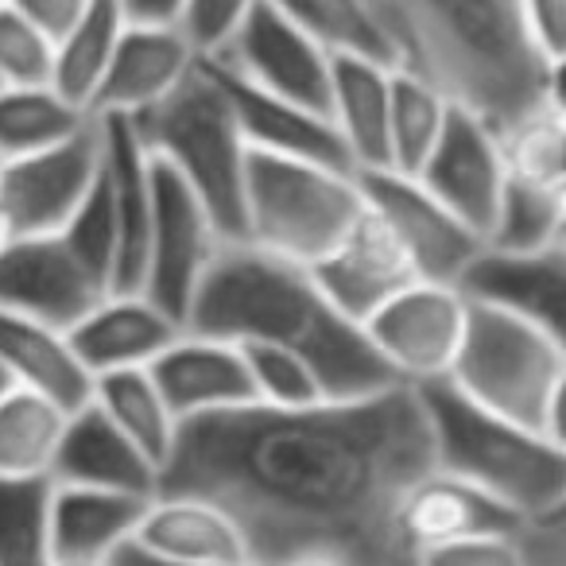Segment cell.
Instances as JSON below:
<instances>
[{
  "mask_svg": "<svg viewBox=\"0 0 566 566\" xmlns=\"http://www.w3.org/2000/svg\"><path fill=\"white\" fill-rule=\"evenodd\" d=\"M434 470L431 427L411 385L187 419L159 470L164 493L213 501L256 566L331 558L342 566H416L400 504ZM156 489V493H159Z\"/></svg>",
  "mask_w": 566,
  "mask_h": 566,
  "instance_id": "6da1fadb",
  "label": "cell"
},
{
  "mask_svg": "<svg viewBox=\"0 0 566 566\" xmlns=\"http://www.w3.org/2000/svg\"><path fill=\"white\" fill-rule=\"evenodd\" d=\"M187 331L292 349L311 361L331 400L400 385L361 326L326 300L307 264L244 241H226L206 268L187 311Z\"/></svg>",
  "mask_w": 566,
  "mask_h": 566,
  "instance_id": "7a4b0ae2",
  "label": "cell"
},
{
  "mask_svg": "<svg viewBox=\"0 0 566 566\" xmlns=\"http://www.w3.org/2000/svg\"><path fill=\"white\" fill-rule=\"evenodd\" d=\"M396 71L431 82L493 128L563 97V71L532 48L516 0H369Z\"/></svg>",
  "mask_w": 566,
  "mask_h": 566,
  "instance_id": "3957f363",
  "label": "cell"
},
{
  "mask_svg": "<svg viewBox=\"0 0 566 566\" xmlns=\"http://www.w3.org/2000/svg\"><path fill=\"white\" fill-rule=\"evenodd\" d=\"M431 427L434 470L481 489L524 524L566 520V442L501 419L447 380L411 385Z\"/></svg>",
  "mask_w": 566,
  "mask_h": 566,
  "instance_id": "277c9868",
  "label": "cell"
},
{
  "mask_svg": "<svg viewBox=\"0 0 566 566\" xmlns=\"http://www.w3.org/2000/svg\"><path fill=\"white\" fill-rule=\"evenodd\" d=\"M465 338L447 385L501 419L563 439L566 338L509 311L465 300Z\"/></svg>",
  "mask_w": 566,
  "mask_h": 566,
  "instance_id": "5b68a950",
  "label": "cell"
},
{
  "mask_svg": "<svg viewBox=\"0 0 566 566\" xmlns=\"http://www.w3.org/2000/svg\"><path fill=\"white\" fill-rule=\"evenodd\" d=\"M136 140L151 159L167 164L218 226L221 241H244V164L249 144L233 120L226 94L210 66L198 59L195 71L167 97L128 117Z\"/></svg>",
  "mask_w": 566,
  "mask_h": 566,
  "instance_id": "8992f818",
  "label": "cell"
},
{
  "mask_svg": "<svg viewBox=\"0 0 566 566\" xmlns=\"http://www.w3.org/2000/svg\"><path fill=\"white\" fill-rule=\"evenodd\" d=\"M365 210L357 171L268 156L249 148L244 164V244L315 264Z\"/></svg>",
  "mask_w": 566,
  "mask_h": 566,
  "instance_id": "52a82bcc",
  "label": "cell"
},
{
  "mask_svg": "<svg viewBox=\"0 0 566 566\" xmlns=\"http://www.w3.org/2000/svg\"><path fill=\"white\" fill-rule=\"evenodd\" d=\"M151 171V221H148V260H144L140 292L151 303L187 326L198 283L213 264L221 241L218 226L198 202V195L167 164L148 156Z\"/></svg>",
  "mask_w": 566,
  "mask_h": 566,
  "instance_id": "ba28073f",
  "label": "cell"
},
{
  "mask_svg": "<svg viewBox=\"0 0 566 566\" xmlns=\"http://www.w3.org/2000/svg\"><path fill=\"white\" fill-rule=\"evenodd\" d=\"M465 295L454 283L416 280L361 323L369 346L400 385L447 380L465 338Z\"/></svg>",
  "mask_w": 566,
  "mask_h": 566,
  "instance_id": "9c48e42d",
  "label": "cell"
},
{
  "mask_svg": "<svg viewBox=\"0 0 566 566\" xmlns=\"http://www.w3.org/2000/svg\"><path fill=\"white\" fill-rule=\"evenodd\" d=\"M109 292L105 268H97L66 229L20 237L0 256V307L24 311L63 331L90 315Z\"/></svg>",
  "mask_w": 566,
  "mask_h": 566,
  "instance_id": "30bf717a",
  "label": "cell"
},
{
  "mask_svg": "<svg viewBox=\"0 0 566 566\" xmlns=\"http://www.w3.org/2000/svg\"><path fill=\"white\" fill-rule=\"evenodd\" d=\"M361 198L373 213L388 226V233L408 252L419 280L454 283L481 252V237L454 218L416 175L392 171V167H369L357 171Z\"/></svg>",
  "mask_w": 566,
  "mask_h": 566,
  "instance_id": "8fae6325",
  "label": "cell"
},
{
  "mask_svg": "<svg viewBox=\"0 0 566 566\" xmlns=\"http://www.w3.org/2000/svg\"><path fill=\"white\" fill-rule=\"evenodd\" d=\"M206 59L226 66L229 74L244 78L249 86L326 113L334 55H326L307 32H300L268 0H256L237 24V32L226 40V48Z\"/></svg>",
  "mask_w": 566,
  "mask_h": 566,
  "instance_id": "7c38bea8",
  "label": "cell"
},
{
  "mask_svg": "<svg viewBox=\"0 0 566 566\" xmlns=\"http://www.w3.org/2000/svg\"><path fill=\"white\" fill-rule=\"evenodd\" d=\"M102 120L94 117L86 128H78L71 140L55 144V148H43L24 159H9L0 206L17 221L20 237H40L63 229L94 190L97 175H102Z\"/></svg>",
  "mask_w": 566,
  "mask_h": 566,
  "instance_id": "4fadbf2b",
  "label": "cell"
},
{
  "mask_svg": "<svg viewBox=\"0 0 566 566\" xmlns=\"http://www.w3.org/2000/svg\"><path fill=\"white\" fill-rule=\"evenodd\" d=\"M416 179L485 244L504 190L501 144H496V128L489 120H481L462 105H450L447 125L419 164Z\"/></svg>",
  "mask_w": 566,
  "mask_h": 566,
  "instance_id": "5bb4252c",
  "label": "cell"
},
{
  "mask_svg": "<svg viewBox=\"0 0 566 566\" xmlns=\"http://www.w3.org/2000/svg\"><path fill=\"white\" fill-rule=\"evenodd\" d=\"M311 275L323 287V295L354 318L357 326L388 303L396 292H403L408 283H416V268H411L408 252L400 249L388 226L365 206L361 218L349 226V233L326 252L323 260L311 264Z\"/></svg>",
  "mask_w": 566,
  "mask_h": 566,
  "instance_id": "9a60e30c",
  "label": "cell"
},
{
  "mask_svg": "<svg viewBox=\"0 0 566 566\" xmlns=\"http://www.w3.org/2000/svg\"><path fill=\"white\" fill-rule=\"evenodd\" d=\"M148 373L179 423L256 403L244 354H241V346L229 338L182 331L179 338L148 365Z\"/></svg>",
  "mask_w": 566,
  "mask_h": 566,
  "instance_id": "2e32d148",
  "label": "cell"
},
{
  "mask_svg": "<svg viewBox=\"0 0 566 566\" xmlns=\"http://www.w3.org/2000/svg\"><path fill=\"white\" fill-rule=\"evenodd\" d=\"M202 63L210 66V74L218 78L221 94H226L229 109H233L237 128H241V140L249 144L252 151L357 171L346 144H342L338 128L331 125L326 113L307 109V105H300V102H287V97H275V94H268V90L249 86L244 78L229 74L226 66L210 63V59H202Z\"/></svg>",
  "mask_w": 566,
  "mask_h": 566,
  "instance_id": "e0dca14e",
  "label": "cell"
},
{
  "mask_svg": "<svg viewBox=\"0 0 566 566\" xmlns=\"http://www.w3.org/2000/svg\"><path fill=\"white\" fill-rule=\"evenodd\" d=\"M198 63V51L175 24H128L105 66L90 113L94 117H136L167 97Z\"/></svg>",
  "mask_w": 566,
  "mask_h": 566,
  "instance_id": "ac0fdd59",
  "label": "cell"
},
{
  "mask_svg": "<svg viewBox=\"0 0 566 566\" xmlns=\"http://www.w3.org/2000/svg\"><path fill=\"white\" fill-rule=\"evenodd\" d=\"M458 292L566 338V244L543 252H504L481 244L458 280Z\"/></svg>",
  "mask_w": 566,
  "mask_h": 566,
  "instance_id": "d6986e66",
  "label": "cell"
},
{
  "mask_svg": "<svg viewBox=\"0 0 566 566\" xmlns=\"http://www.w3.org/2000/svg\"><path fill=\"white\" fill-rule=\"evenodd\" d=\"M187 326L144 292H109L71 326V346L90 377L117 369H148Z\"/></svg>",
  "mask_w": 566,
  "mask_h": 566,
  "instance_id": "ffe728a7",
  "label": "cell"
},
{
  "mask_svg": "<svg viewBox=\"0 0 566 566\" xmlns=\"http://www.w3.org/2000/svg\"><path fill=\"white\" fill-rule=\"evenodd\" d=\"M133 547L144 555L179 566H237L252 563L244 535L213 501L195 493H164L159 489L144 509Z\"/></svg>",
  "mask_w": 566,
  "mask_h": 566,
  "instance_id": "44dd1931",
  "label": "cell"
},
{
  "mask_svg": "<svg viewBox=\"0 0 566 566\" xmlns=\"http://www.w3.org/2000/svg\"><path fill=\"white\" fill-rule=\"evenodd\" d=\"M51 481L156 496L159 465L109 416H102L94 403H82L78 411L66 416L55 465H51Z\"/></svg>",
  "mask_w": 566,
  "mask_h": 566,
  "instance_id": "7402d4cb",
  "label": "cell"
},
{
  "mask_svg": "<svg viewBox=\"0 0 566 566\" xmlns=\"http://www.w3.org/2000/svg\"><path fill=\"white\" fill-rule=\"evenodd\" d=\"M527 527L516 512H509L501 501H493L481 489L450 478L442 470H431L408 489L400 504V535L416 558L431 547L447 543L478 539V535H501Z\"/></svg>",
  "mask_w": 566,
  "mask_h": 566,
  "instance_id": "603a6c76",
  "label": "cell"
},
{
  "mask_svg": "<svg viewBox=\"0 0 566 566\" xmlns=\"http://www.w3.org/2000/svg\"><path fill=\"white\" fill-rule=\"evenodd\" d=\"M0 369L17 388H28L63 411H78L94 392V377L74 354L71 334L12 307H0Z\"/></svg>",
  "mask_w": 566,
  "mask_h": 566,
  "instance_id": "cb8c5ba5",
  "label": "cell"
},
{
  "mask_svg": "<svg viewBox=\"0 0 566 566\" xmlns=\"http://www.w3.org/2000/svg\"><path fill=\"white\" fill-rule=\"evenodd\" d=\"M151 496L94 485H59L51 493L55 558H113L140 527Z\"/></svg>",
  "mask_w": 566,
  "mask_h": 566,
  "instance_id": "d4e9b609",
  "label": "cell"
},
{
  "mask_svg": "<svg viewBox=\"0 0 566 566\" xmlns=\"http://www.w3.org/2000/svg\"><path fill=\"white\" fill-rule=\"evenodd\" d=\"M392 71L377 59L334 55L331 59V97L326 117L338 128L349 159L357 171L385 167V136H388V86Z\"/></svg>",
  "mask_w": 566,
  "mask_h": 566,
  "instance_id": "484cf974",
  "label": "cell"
},
{
  "mask_svg": "<svg viewBox=\"0 0 566 566\" xmlns=\"http://www.w3.org/2000/svg\"><path fill=\"white\" fill-rule=\"evenodd\" d=\"M90 403L102 416H109L164 470V462L171 458L175 434H179V419L167 408L164 392L156 388L148 369H117L94 377Z\"/></svg>",
  "mask_w": 566,
  "mask_h": 566,
  "instance_id": "4316f807",
  "label": "cell"
},
{
  "mask_svg": "<svg viewBox=\"0 0 566 566\" xmlns=\"http://www.w3.org/2000/svg\"><path fill=\"white\" fill-rule=\"evenodd\" d=\"M94 113L66 102L55 86H0V156L24 159L71 140Z\"/></svg>",
  "mask_w": 566,
  "mask_h": 566,
  "instance_id": "83f0119b",
  "label": "cell"
},
{
  "mask_svg": "<svg viewBox=\"0 0 566 566\" xmlns=\"http://www.w3.org/2000/svg\"><path fill=\"white\" fill-rule=\"evenodd\" d=\"M504 179L532 187H566V105L563 97L535 105L496 128Z\"/></svg>",
  "mask_w": 566,
  "mask_h": 566,
  "instance_id": "f1b7e54d",
  "label": "cell"
},
{
  "mask_svg": "<svg viewBox=\"0 0 566 566\" xmlns=\"http://www.w3.org/2000/svg\"><path fill=\"white\" fill-rule=\"evenodd\" d=\"M120 32H125V12L117 9V0H94L82 20L55 43V71H51V86L74 102L78 109L90 113L102 82L105 66L113 59Z\"/></svg>",
  "mask_w": 566,
  "mask_h": 566,
  "instance_id": "f546056e",
  "label": "cell"
},
{
  "mask_svg": "<svg viewBox=\"0 0 566 566\" xmlns=\"http://www.w3.org/2000/svg\"><path fill=\"white\" fill-rule=\"evenodd\" d=\"M66 416L59 403L12 388L0 400V478H51Z\"/></svg>",
  "mask_w": 566,
  "mask_h": 566,
  "instance_id": "4dcf8cb0",
  "label": "cell"
},
{
  "mask_svg": "<svg viewBox=\"0 0 566 566\" xmlns=\"http://www.w3.org/2000/svg\"><path fill=\"white\" fill-rule=\"evenodd\" d=\"M450 117V102L411 71H392L388 86V136H385V167L416 175L427 151L434 148L442 125Z\"/></svg>",
  "mask_w": 566,
  "mask_h": 566,
  "instance_id": "1f68e13d",
  "label": "cell"
},
{
  "mask_svg": "<svg viewBox=\"0 0 566 566\" xmlns=\"http://www.w3.org/2000/svg\"><path fill=\"white\" fill-rule=\"evenodd\" d=\"M268 4L300 32H307L326 55H357L396 66L369 0H268Z\"/></svg>",
  "mask_w": 566,
  "mask_h": 566,
  "instance_id": "d6a6232c",
  "label": "cell"
},
{
  "mask_svg": "<svg viewBox=\"0 0 566 566\" xmlns=\"http://www.w3.org/2000/svg\"><path fill=\"white\" fill-rule=\"evenodd\" d=\"M566 244V187H532L504 179L496 218L485 233V249L543 252Z\"/></svg>",
  "mask_w": 566,
  "mask_h": 566,
  "instance_id": "836d02e7",
  "label": "cell"
},
{
  "mask_svg": "<svg viewBox=\"0 0 566 566\" xmlns=\"http://www.w3.org/2000/svg\"><path fill=\"white\" fill-rule=\"evenodd\" d=\"M51 478H0V566H55Z\"/></svg>",
  "mask_w": 566,
  "mask_h": 566,
  "instance_id": "e575fe53",
  "label": "cell"
},
{
  "mask_svg": "<svg viewBox=\"0 0 566 566\" xmlns=\"http://www.w3.org/2000/svg\"><path fill=\"white\" fill-rule=\"evenodd\" d=\"M416 566H566V520L431 547Z\"/></svg>",
  "mask_w": 566,
  "mask_h": 566,
  "instance_id": "d590c367",
  "label": "cell"
},
{
  "mask_svg": "<svg viewBox=\"0 0 566 566\" xmlns=\"http://www.w3.org/2000/svg\"><path fill=\"white\" fill-rule=\"evenodd\" d=\"M249 365L252 396L260 408H311L318 400H331L318 380V373L311 369V361H303L300 354L283 346H268V342H237Z\"/></svg>",
  "mask_w": 566,
  "mask_h": 566,
  "instance_id": "8d00e7d4",
  "label": "cell"
},
{
  "mask_svg": "<svg viewBox=\"0 0 566 566\" xmlns=\"http://www.w3.org/2000/svg\"><path fill=\"white\" fill-rule=\"evenodd\" d=\"M51 71L55 43L17 9L0 4V86H51Z\"/></svg>",
  "mask_w": 566,
  "mask_h": 566,
  "instance_id": "74e56055",
  "label": "cell"
},
{
  "mask_svg": "<svg viewBox=\"0 0 566 566\" xmlns=\"http://www.w3.org/2000/svg\"><path fill=\"white\" fill-rule=\"evenodd\" d=\"M252 4L256 0H187L179 28L190 40V48L198 51V59L226 48V40L237 32V24H241Z\"/></svg>",
  "mask_w": 566,
  "mask_h": 566,
  "instance_id": "f35d334b",
  "label": "cell"
},
{
  "mask_svg": "<svg viewBox=\"0 0 566 566\" xmlns=\"http://www.w3.org/2000/svg\"><path fill=\"white\" fill-rule=\"evenodd\" d=\"M520 24H524L532 48L563 71L566 59V0H516Z\"/></svg>",
  "mask_w": 566,
  "mask_h": 566,
  "instance_id": "ab89813d",
  "label": "cell"
},
{
  "mask_svg": "<svg viewBox=\"0 0 566 566\" xmlns=\"http://www.w3.org/2000/svg\"><path fill=\"white\" fill-rule=\"evenodd\" d=\"M9 9H17L28 24H35L51 43H59L74 24L82 20V12L94 4V0H4Z\"/></svg>",
  "mask_w": 566,
  "mask_h": 566,
  "instance_id": "60d3db41",
  "label": "cell"
},
{
  "mask_svg": "<svg viewBox=\"0 0 566 566\" xmlns=\"http://www.w3.org/2000/svg\"><path fill=\"white\" fill-rule=\"evenodd\" d=\"M128 24H175L179 28L187 0H117Z\"/></svg>",
  "mask_w": 566,
  "mask_h": 566,
  "instance_id": "b9f144b4",
  "label": "cell"
},
{
  "mask_svg": "<svg viewBox=\"0 0 566 566\" xmlns=\"http://www.w3.org/2000/svg\"><path fill=\"white\" fill-rule=\"evenodd\" d=\"M113 566H179V563H164V558H151L144 555L140 547H133V543H125V547L113 555ZM237 566H256V563H237Z\"/></svg>",
  "mask_w": 566,
  "mask_h": 566,
  "instance_id": "7bdbcfd3",
  "label": "cell"
},
{
  "mask_svg": "<svg viewBox=\"0 0 566 566\" xmlns=\"http://www.w3.org/2000/svg\"><path fill=\"white\" fill-rule=\"evenodd\" d=\"M17 241H20V229H17V221L9 218V210H4V206H0V256H4V252H9Z\"/></svg>",
  "mask_w": 566,
  "mask_h": 566,
  "instance_id": "ee69618b",
  "label": "cell"
},
{
  "mask_svg": "<svg viewBox=\"0 0 566 566\" xmlns=\"http://www.w3.org/2000/svg\"><path fill=\"white\" fill-rule=\"evenodd\" d=\"M55 566H113V558H55Z\"/></svg>",
  "mask_w": 566,
  "mask_h": 566,
  "instance_id": "f6af8a7d",
  "label": "cell"
},
{
  "mask_svg": "<svg viewBox=\"0 0 566 566\" xmlns=\"http://www.w3.org/2000/svg\"><path fill=\"white\" fill-rule=\"evenodd\" d=\"M12 388H17V385H12V380H9V373L0 369V400H4V396H9Z\"/></svg>",
  "mask_w": 566,
  "mask_h": 566,
  "instance_id": "bcb514c9",
  "label": "cell"
},
{
  "mask_svg": "<svg viewBox=\"0 0 566 566\" xmlns=\"http://www.w3.org/2000/svg\"><path fill=\"white\" fill-rule=\"evenodd\" d=\"M292 566H342V563H331V558H303V563H292Z\"/></svg>",
  "mask_w": 566,
  "mask_h": 566,
  "instance_id": "7dc6e473",
  "label": "cell"
},
{
  "mask_svg": "<svg viewBox=\"0 0 566 566\" xmlns=\"http://www.w3.org/2000/svg\"><path fill=\"white\" fill-rule=\"evenodd\" d=\"M4 171H9V159L0 156V190H4Z\"/></svg>",
  "mask_w": 566,
  "mask_h": 566,
  "instance_id": "c3c4849f",
  "label": "cell"
},
{
  "mask_svg": "<svg viewBox=\"0 0 566 566\" xmlns=\"http://www.w3.org/2000/svg\"><path fill=\"white\" fill-rule=\"evenodd\" d=\"M0 4H4V0H0Z\"/></svg>",
  "mask_w": 566,
  "mask_h": 566,
  "instance_id": "681fc988",
  "label": "cell"
}]
</instances>
